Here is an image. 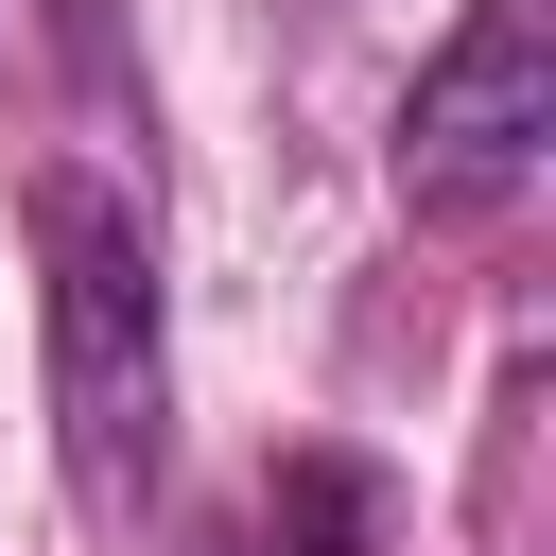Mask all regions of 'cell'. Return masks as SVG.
<instances>
[{
	"instance_id": "7a4b0ae2",
	"label": "cell",
	"mask_w": 556,
	"mask_h": 556,
	"mask_svg": "<svg viewBox=\"0 0 556 556\" xmlns=\"http://www.w3.org/2000/svg\"><path fill=\"white\" fill-rule=\"evenodd\" d=\"M539 156H556V0H469L400 104V208L486 226L539 191Z\"/></svg>"
},
{
	"instance_id": "6da1fadb",
	"label": "cell",
	"mask_w": 556,
	"mask_h": 556,
	"mask_svg": "<svg viewBox=\"0 0 556 556\" xmlns=\"http://www.w3.org/2000/svg\"><path fill=\"white\" fill-rule=\"evenodd\" d=\"M35 348H52V452L70 504L104 539L156 521L174 486V295H156V226L104 174H35Z\"/></svg>"
},
{
	"instance_id": "3957f363",
	"label": "cell",
	"mask_w": 556,
	"mask_h": 556,
	"mask_svg": "<svg viewBox=\"0 0 556 556\" xmlns=\"http://www.w3.org/2000/svg\"><path fill=\"white\" fill-rule=\"evenodd\" d=\"M278 556H382V486L348 452H295L278 469Z\"/></svg>"
}]
</instances>
